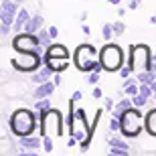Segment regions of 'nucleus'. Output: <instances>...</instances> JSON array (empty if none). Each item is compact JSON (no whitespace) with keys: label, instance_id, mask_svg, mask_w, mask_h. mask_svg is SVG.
I'll use <instances>...</instances> for the list:
<instances>
[{"label":"nucleus","instance_id":"nucleus-1","mask_svg":"<svg viewBox=\"0 0 156 156\" xmlns=\"http://www.w3.org/2000/svg\"><path fill=\"white\" fill-rule=\"evenodd\" d=\"M8 128H10V132L14 134V136L23 138V136L35 134V130L41 128V124H37L35 112L27 110V108H20V110L12 112L10 120H8Z\"/></svg>","mask_w":156,"mask_h":156},{"label":"nucleus","instance_id":"nucleus-2","mask_svg":"<svg viewBox=\"0 0 156 156\" xmlns=\"http://www.w3.org/2000/svg\"><path fill=\"white\" fill-rule=\"evenodd\" d=\"M128 65L134 69V73H144V71H152L156 69V63L150 57V49L144 43H136L130 45V59Z\"/></svg>","mask_w":156,"mask_h":156},{"label":"nucleus","instance_id":"nucleus-3","mask_svg":"<svg viewBox=\"0 0 156 156\" xmlns=\"http://www.w3.org/2000/svg\"><path fill=\"white\" fill-rule=\"evenodd\" d=\"M120 122H122V130L120 132L124 134L126 138H136V136L142 132V128L146 126L144 118H142V114L138 112L136 105H132L130 110L124 112V114L120 116Z\"/></svg>","mask_w":156,"mask_h":156},{"label":"nucleus","instance_id":"nucleus-4","mask_svg":"<svg viewBox=\"0 0 156 156\" xmlns=\"http://www.w3.org/2000/svg\"><path fill=\"white\" fill-rule=\"evenodd\" d=\"M98 61H99V55H98V51H95V47H91L89 43L79 45L75 49V53H73V63H75V67L79 71H83V73H91Z\"/></svg>","mask_w":156,"mask_h":156},{"label":"nucleus","instance_id":"nucleus-5","mask_svg":"<svg viewBox=\"0 0 156 156\" xmlns=\"http://www.w3.org/2000/svg\"><path fill=\"white\" fill-rule=\"evenodd\" d=\"M41 134L43 136H51L59 138L63 136V120H61V112L57 110H47L41 114Z\"/></svg>","mask_w":156,"mask_h":156},{"label":"nucleus","instance_id":"nucleus-6","mask_svg":"<svg viewBox=\"0 0 156 156\" xmlns=\"http://www.w3.org/2000/svg\"><path fill=\"white\" fill-rule=\"evenodd\" d=\"M99 61H101V65H104V69L110 71V73L120 71L122 69V63H124L122 49L118 45H112V43L104 45V47H101V51H99Z\"/></svg>","mask_w":156,"mask_h":156},{"label":"nucleus","instance_id":"nucleus-7","mask_svg":"<svg viewBox=\"0 0 156 156\" xmlns=\"http://www.w3.org/2000/svg\"><path fill=\"white\" fill-rule=\"evenodd\" d=\"M41 65H45V59L41 57L39 51H20L16 59H12V67L24 73H33L41 69Z\"/></svg>","mask_w":156,"mask_h":156},{"label":"nucleus","instance_id":"nucleus-8","mask_svg":"<svg viewBox=\"0 0 156 156\" xmlns=\"http://www.w3.org/2000/svg\"><path fill=\"white\" fill-rule=\"evenodd\" d=\"M41 47V39L39 35H33V33H23V35H16L12 39V49L16 53L20 51H39Z\"/></svg>","mask_w":156,"mask_h":156},{"label":"nucleus","instance_id":"nucleus-9","mask_svg":"<svg viewBox=\"0 0 156 156\" xmlns=\"http://www.w3.org/2000/svg\"><path fill=\"white\" fill-rule=\"evenodd\" d=\"M20 4H16L14 0H2L0 2V20L4 24H14V18L18 14Z\"/></svg>","mask_w":156,"mask_h":156},{"label":"nucleus","instance_id":"nucleus-10","mask_svg":"<svg viewBox=\"0 0 156 156\" xmlns=\"http://www.w3.org/2000/svg\"><path fill=\"white\" fill-rule=\"evenodd\" d=\"M18 144H20V154H37L41 150V144H43V138H37L35 134H30V136H23V138L18 140Z\"/></svg>","mask_w":156,"mask_h":156},{"label":"nucleus","instance_id":"nucleus-11","mask_svg":"<svg viewBox=\"0 0 156 156\" xmlns=\"http://www.w3.org/2000/svg\"><path fill=\"white\" fill-rule=\"evenodd\" d=\"M45 65H49L53 71H59V73H63V71H67V67H69V59L67 57H51V55H45Z\"/></svg>","mask_w":156,"mask_h":156},{"label":"nucleus","instance_id":"nucleus-12","mask_svg":"<svg viewBox=\"0 0 156 156\" xmlns=\"http://www.w3.org/2000/svg\"><path fill=\"white\" fill-rule=\"evenodd\" d=\"M55 87H57V83L55 81H45V83H39L37 85V89L33 91V99H43V98H51V93L55 91Z\"/></svg>","mask_w":156,"mask_h":156},{"label":"nucleus","instance_id":"nucleus-13","mask_svg":"<svg viewBox=\"0 0 156 156\" xmlns=\"http://www.w3.org/2000/svg\"><path fill=\"white\" fill-rule=\"evenodd\" d=\"M51 75H55V71L49 67V65H43L41 69L33 71V75H30V81L35 83V85H39V83H45V81L51 79Z\"/></svg>","mask_w":156,"mask_h":156},{"label":"nucleus","instance_id":"nucleus-14","mask_svg":"<svg viewBox=\"0 0 156 156\" xmlns=\"http://www.w3.org/2000/svg\"><path fill=\"white\" fill-rule=\"evenodd\" d=\"M43 24H45V18H43V14H33V16L27 20V24H24L23 33H39L41 29H43Z\"/></svg>","mask_w":156,"mask_h":156},{"label":"nucleus","instance_id":"nucleus-15","mask_svg":"<svg viewBox=\"0 0 156 156\" xmlns=\"http://www.w3.org/2000/svg\"><path fill=\"white\" fill-rule=\"evenodd\" d=\"M45 55H51V57H67L69 59V51H67V47L61 45V43H53V45L47 47Z\"/></svg>","mask_w":156,"mask_h":156},{"label":"nucleus","instance_id":"nucleus-16","mask_svg":"<svg viewBox=\"0 0 156 156\" xmlns=\"http://www.w3.org/2000/svg\"><path fill=\"white\" fill-rule=\"evenodd\" d=\"M29 18H30L29 10H27V8H20V10H18V14H16V18H14V24H12V29L16 30V33H18V30H23Z\"/></svg>","mask_w":156,"mask_h":156},{"label":"nucleus","instance_id":"nucleus-17","mask_svg":"<svg viewBox=\"0 0 156 156\" xmlns=\"http://www.w3.org/2000/svg\"><path fill=\"white\" fill-rule=\"evenodd\" d=\"M146 132L150 136H156V108H152L148 114H146Z\"/></svg>","mask_w":156,"mask_h":156},{"label":"nucleus","instance_id":"nucleus-18","mask_svg":"<svg viewBox=\"0 0 156 156\" xmlns=\"http://www.w3.org/2000/svg\"><path fill=\"white\" fill-rule=\"evenodd\" d=\"M132 105H134V101H132V98H130V95H128V98H124L122 101H118V104H116V108H114V116L120 118L122 114H124L126 110H130Z\"/></svg>","mask_w":156,"mask_h":156},{"label":"nucleus","instance_id":"nucleus-19","mask_svg":"<svg viewBox=\"0 0 156 156\" xmlns=\"http://www.w3.org/2000/svg\"><path fill=\"white\" fill-rule=\"evenodd\" d=\"M37 112H47V110H51L53 105H51V98H43V99H35V105H33Z\"/></svg>","mask_w":156,"mask_h":156},{"label":"nucleus","instance_id":"nucleus-20","mask_svg":"<svg viewBox=\"0 0 156 156\" xmlns=\"http://www.w3.org/2000/svg\"><path fill=\"white\" fill-rule=\"evenodd\" d=\"M101 37H104L105 43H110V41L114 39V37H116V35H114V27H112L110 23H105L104 27H101Z\"/></svg>","mask_w":156,"mask_h":156},{"label":"nucleus","instance_id":"nucleus-21","mask_svg":"<svg viewBox=\"0 0 156 156\" xmlns=\"http://www.w3.org/2000/svg\"><path fill=\"white\" fill-rule=\"evenodd\" d=\"M37 35H39V39H41V45L43 47H49V43H51V35H49V27H47V29H41L39 33H37Z\"/></svg>","mask_w":156,"mask_h":156},{"label":"nucleus","instance_id":"nucleus-22","mask_svg":"<svg viewBox=\"0 0 156 156\" xmlns=\"http://www.w3.org/2000/svg\"><path fill=\"white\" fill-rule=\"evenodd\" d=\"M140 93H142L144 98H148V99H150L152 95H154V89H152V85H150V83H140Z\"/></svg>","mask_w":156,"mask_h":156},{"label":"nucleus","instance_id":"nucleus-23","mask_svg":"<svg viewBox=\"0 0 156 156\" xmlns=\"http://www.w3.org/2000/svg\"><path fill=\"white\" fill-rule=\"evenodd\" d=\"M112 27H114V35L116 37H122L124 33H126V24H124V20H116Z\"/></svg>","mask_w":156,"mask_h":156},{"label":"nucleus","instance_id":"nucleus-24","mask_svg":"<svg viewBox=\"0 0 156 156\" xmlns=\"http://www.w3.org/2000/svg\"><path fill=\"white\" fill-rule=\"evenodd\" d=\"M99 77H101V71H95V69H93L91 73L87 75V83H89V85H98V83H99Z\"/></svg>","mask_w":156,"mask_h":156},{"label":"nucleus","instance_id":"nucleus-25","mask_svg":"<svg viewBox=\"0 0 156 156\" xmlns=\"http://www.w3.org/2000/svg\"><path fill=\"white\" fill-rule=\"evenodd\" d=\"M132 101H134V105H136V108H144L146 101H148V98H144L142 93H136V95H132Z\"/></svg>","mask_w":156,"mask_h":156},{"label":"nucleus","instance_id":"nucleus-26","mask_svg":"<svg viewBox=\"0 0 156 156\" xmlns=\"http://www.w3.org/2000/svg\"><path fill=\"white\" fill-rule=\"evenodd\" d=\"M110 154L112 156H128V148H122V146H110Z\"/></svg>","mask_w":156,"mask_h":156},{"label":"nucleus","instance_id":"nucleus-27","mask_svg":"<svg viewBox=\"0 0 156 156\" xmlns=\"http://www.w3.org/2000/svg\"><path fill=\"white\" fill-rule=\"evenodd\" d=\"M43 148L47 152H53V138L51 136H43Z\"/></svg>","mask_w":156,"mask_h":156},{"label":"nucleus","instance_id":"nucleus-28","mask_svg":"<svg viewBox=\"0 0 156 156\" xmlns=\"http://www.w3.org/2000/svg\"><path fill=\"white\" fill-rule=\"evenodd\" d=\"M132 73H134V69L130 67V65H126V67H122V69H120V77H122V79H128Z\"/></svg>","mask_w":156,"mask_h":156},{"label":"nucleus","instance_id":"nucleus-29","mask_svg":"<svg viewBox=\"0 0 156 156\" xmlns=\"http://www.w3.org/2000/svg\"><path fill=\"white\" fill-rule=\"evenodd\" d=\"M91 95H93V99H101V98H104V89H101L99 85H93Z\"/></svg>","mask_w":156,"mask_h":156},{"label":"nucleus","instance_id":"nucleus-30","mask_svg":"<svg viewBox=\"0 0 156 156\" xmlns=\"http://www.w3.org/2000/svg\"><path fill=\"white\" fill-rule=\"evenodd\" d=\"M49 35H51L53 41H55V39L59 37V29H57V27H49Z\"/></svg>","mask_w":156,"mask_h":156},{"label":"nucleus","instance_id":"nucleus-31","mask_svg":"<svg viewBox=\"0 0 156 156\" xmlns=\"http://www.w3.org/2000/svg\"><path fill=\"white\" fill-rule=\"evenodd\" d=\"M112 105H114V99H112V98H105L104 99V108H105V110H114Z\"/></svg>","mask_w":156,"mask_h":156},{"label":"nucleus","instance_id":"nucleus-32","mask_svg":"<svg viewBox=\"0 0 156 156\" xmlns=\"http://www.w3.org/2000/svg\"><path fill=\"white\" fill-rule=\"evenodd\" d=\"M140 6V0H130V4H128V10H136Z\"/></svg>","mask_w":156,"mask_h":156},{"label":"nucleus","instance_id":"nucleus-33","mask_svg":"<svg viewBox=\"0 0 156 156\" xmlns=\"http://www.w3.org/2000/svg\"><path fill=\"white\" fill-rule=\"evenodd\" d=\"M10 27H12V24H4V23H2V27H0V33H2V37H6V35H8Z\"/></svg>","mask_w":156,"mask_h":156},{"label":"nucleus","instance_id":"nucleus-34","mask_svg":"<svg viewBox=\"0 0 156 156\" xmlns=\"http://www.w3.org/2000/svg\"><path fill=\"white\" fill-rule=\"evenodd\" d=\"M81 98H83V91H81V89H77V91L71 95V99H73V101H79Z\"/></svg>","mask_w":156,"mask_h":156},{"label":"nucleus","instance_id":"nucleus-35","mask_svg":"<svg viewBox=\"0 0 156 156\" xmlns=\"http://www.w3.org/2000/svg\"><path fill=\"white\" fill-rule=\"evenodd\" d=\"M53 81L57 83V87L61 85V75H59V71H55V77H53Z\"/></svg>","mask_w":156,"mask_h":156},{"label":"nucleus","instance_id":"nucleus-36","mask_svg":"<svg viewBox=\"0 0 156 156\" xmlns=\"http://www.w3.org/2000/svg\"><path fill=\"white\" fill-rule=\"evenodd\" d=\"M81 30H83V35H89V33H91V29H89L87 24H81Z\"/></svg>","mask_w":156,"mask_h":156},{"label":"nucleus","instance_id":"nucleus-37","mask_svg":"<svg viewBox=\"0 0 156 156\" xmlns=\"http://www.w3.org/2000/svg\"><path fill=\"white\" fill-rule=\"evenodd\" d=\"M108 2H110L112 6H120V0H108Z\"/></svg>","mask_w":156,"mask_h":156},{"label":"nucleus","instance_id":"nucleus-38","mask_svg":"<svg viewBox=\"0 0 156 156\" xmlns=\"http://www.w3.org/2000/svg\"><path fill=\"white\" fill-rule=\"evenodd\" d=\"M150 23H152V24H156V14H154V16L150 18Z\"/></svg>","mask_w":156,"mask_h":156},{"label":"nucleus","instance_id":"nucleus-39","mask_svg":"<svg viewBox=\"0 0 156 156\" xmlns=\"http://www.w3.org/2000/svg\"><path fill=\"white\" fill-rule=\"evenodd\" d=\"M14 2H16V4H23V2H24V0H14Z\"/></svg>","mask_w":156,"mask_h":156}]
</instances>
